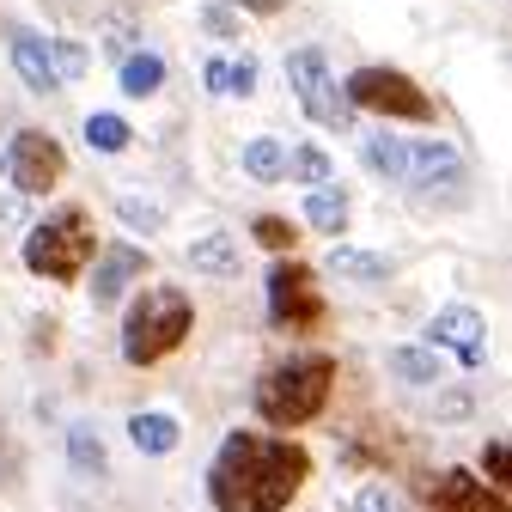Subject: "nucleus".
I'll return each mask as SVG.
<instances>
[{
	"mask_svg": "<svg viewBox=\"0 0 512 512\" xmlns=\"http://www.w3.org/2000/svg\"><path fill=\"white\" fill-rule=\"evenodd\" d=\"M305 476H311V458L293 439L232 433L208 464V494L220 512H287Z\"/></svg>",
	"mask_w": 512,
	"mask_h": 512,
	"instance_id": "nucleus-1",
	"label": "nucleus"
},
{
	"mask_svg": "<svg viewBox=\"0 0 512 512\" xmlns=\"http://www.w3.org/2000/svg\"><path fill=\"white\" fill-rule=\"evenodd\" d=\"M330 384H336V360L330 354L275 360L263 378H256V415H263L269 427H305V421L324 415Z\"/></svg>",
	"mask_w": 512,
	"mask_h": 512,
	"instance_id": "nucleus-2",
	"label": "nucleus"
},
{
	"mask_svg": "<svg viewBox=\"0 0 512 512\" xmlns=\"http://www.w3.org/2000/svg\"><path fill=\"white\" fill-rule=\"evenodd\" d=\"M189 324H196V311H189V299L177 287H147L135 305H128V317H122V360L128 366L165 360L189 336Z\"/></svg>",
	"mask_w": 512,
	"mask_h": 512,
	"instance_id": "nucleus-3",
	"label": "nucleus"
},
{
	"mask_svg": "<svg viewBox=\"0 0 512 512\" xmlns=\"http://www.w3.org/2000/svg\"><path fill=\"white\" fill-rule=\"evenodd\" d=\"M92 250H98L92 220L80 208H61L43 226H31V238H25V269L43 275V281H80V269L92 263Z\"/></svg>",
	"mask_w": 512,
	"mask_h": 512,
	"instance_id": "nucleus-4",
	"label": "nucleus"
},
{
	"mask_svg": "<svg viewBox=\"0 0 512 512\" xmlns=\"http://www.w3.org/2000/svg\"><path fill=\"white\" fill-rule=\"evenodd\" d=\"M342 98H348L354 110H372V116L433 122V98H427L409 74H397V68H354L348 86H342Z\"/></svg>",
	"mask_w": 512,
	"mask_h": 512,
	"instance_id": "nucleus-5",
	"label": "nucleus"
},
{
	"mask_svg": "<svg viewBox=\"0 0 512 512\" xmlns=\"http://www.w3.org/2000/svg\"><path fill=\"white\" fill-rule=\"evenodd\" d=\"M287 86H293V98L305 104L311 122H324V128H348L354 122V104L342 98V86L330 80V61L317 49H293L287 55Z\"/></svg>",
	"mask_w": 512,
	"mask_h": 512,
	"instance_id": "nucleus-6",
	"label": "nucleus"
},
{
	"mask_svg": "<svg viewBox=\"0 0 512 512\" xmlns=\"http://www.w3.org/2000/svg\"><path fill=\"white\" fill-rule=\"evenodd\" d=\"M0 165H7L19 196H49V189L68 177V153H61V141L43 135V128H19L13 147L0 153Z\"/></svg>",
	"mask_w": 512,
	"mask_h": 512,
	"instance_id": "nucleus-7",
	"label": "nucleus"
},
{
	"mask_svg": "<svg viewBox=\"0 0 512 512\" xmlns=\"http://www.w3.org/2000/svg\"><path fill=\"white\" fill-rule=\"evenodd\" d=\"M427 342H433V348H452L464 372H476V366L488 360V324H482L476 305H445V311H433Z\"/></svg>",
	"mask_w": 512,
	"mask_h": 512,
	"instance_id": "nucleus-8",
	"label": "nucleus"
},
{
	"mask_svg": "<svg viewBox=\"0 0 512 512\" xmlns=\"http://www.w3.org/2000/svg\"><path fill=\"white\" fill-rule=\"evenodd\" d=\"M92 256H98V269H92L86 293H92L98 311H110L135 281H147V250H135V244H110V250H92Z\"/></svg>",
	"mask_w": 512,
	"mask_h": 512,
	"instance_id": "nucleus-9",
	"label": "nucleus"
},
{
	"mask_svg": "<svg viewBox=\"0 0 512 512\" xmlns=\"http://www.w3.org/2000/svg\"><path fill=\"white\" fill-rule=\"evenodd\" d=\"M269 305H275V324H317L324 317V299H317V287L299 263L269 269Z\"/></svg>",
	"mask_w": 512,
	"mask_h": 512,
	"instance_id": "nucleus-10",
	"label": "nucleus"
},
{
	"mask_svg": "<svg viewBox=\"0 0 512 512\" xmlns=\"http://www.w3.org/2000/svg\"><path fill=\"white\" fill-rule=\"evenodd\" d=\"M439 177H464V165H458V147L452 141H403V183H415V189H427V183H439Z\"/></svg>",
	"mask_w": 512,
	"mask_h": 512,
	"instance_id": "nucleus-11",
	"label": "nucleus"
},
{
	"mask_svg": "<svg viewBox=\"0 0 512 512\" xmlns=\"http://www.w3.org/2000/svg\"><path fill=\"white\" fill-rule=\"evenodd\" d=\"M433 506H439V512H506L500 488L488 494L470 470H445V476H439V488H433Z\"/></svg>",
	"mask_w": 512,
	"mask_h": 512,
	"instance_id": "nucleus-12",
	"label": "nucleus"
},
{
	"mask_svg": "<svg viewBox=\"0 0 512 512\" xmlns=\"http://www.w3.org/2000/svg\"><path fill=\"white\" fill-rule=\"evenodd\" d=\"M324 269L330 275H342V281H360V287H378V281H391V256H378V250H354V244H336L330 256H324Z\"/></svg>",
	"mask_w": 512,
	"mask_h": 512,
	"instance_id": "nucleus-13",
	"label": "nucleus"
},
{
	"mask_svg": "<svg viewBox=\"0 0 512 512\" xmlns=\"http://www.w3.org/2000/svg\"><path fill=\"white\" fill-rule=\"evenodd\" d=\"M189 269H196V275H214V281L238 275V269H244L238 238H232V232H202L196 244H189Z\"/></svg>",
	"mask_w": 512,
	"mask_h": 512,
	"instance_id": "nucleus-14",
	"label": "nucleus"
},
{
	"mask_svg": "<svg viewBox=\"0 0 512 512\" xmlns=\"http://www.w3.org/2000/svg\"><path fill=\"white\" fill-rule=\"evenodd\" d=\"M13 68H19V80L31 92H55L61 86L55 68H49V37H37V31H13Z\"/></svg>",
	"mask_w": 512,
	"mask_h": 512,
	"instance_id": "nucleus-15",
	"label": "nucleus"
},
{
	"mask_svg": "<svg viewBox=\"0 0 512 512\" xmlns=\"http://www.w3.org/2000/svg\"><path fill=\"white\" fill-rule=\"evenodd\" d=\"M128 439H135V452L165 458V452H177L183 427H177V415H165V409H141V415H128Z\"/></svg>",
	"mask_w": 512,
	"mask_h": 512,
	"instance_id": "nucleus-16",
	"label": "nucleus"
},
{
	"mask_svg": "<svg viewBox=\"0 0 512 512\" xmlns=\"http://www.w3.org/2000/svg\"><path fill=\"white\" fill-rule=\"evenodd\" d=\"M299 214H305V226H311V232H342V226H348V196H342L336 183H317L311 196H305V208H299Z\"/></svg>",
	"mask_w": 512,
	"mask_h": 512,
	"instance_id": "nucleus-17",
	"label": "nucleus"
},
{
	"mask_svg": "<svg viewBox=\"0 0 512 512\" xmlns=\"http://www.w3.org/2000/svg\"><path fill=\"white\" fill-rule=\"evenodd\" d=\"M391 378H403V384H439L445 378V366H439V348H391Z\"/></svg>",
	"mask_w": 512,
	"mask_h": 512,
	"instance_id": "nucleus-18",
	"label": "nucleus"
},
{
	"mask_svg": "<svg viewBox=\"0 0 512 512\" xmlns=\"http://www.w3.org/2000/svg\"><path fill=\"white\" fill-rule=\"evenodd\" d=\"M116 80H122L128 98H153V92L165 86V61L147 55V49H141V55H122V74H116Z\"/></svg>",
	"mask_w": 512,
	"mask_h": 512,
	"instance_id": "nucleus-19",
	"label": "nucleus"
},
{
	"mask_svg": "<svg viewBox=\"0 0 512 512\" xmlns=\"http://www.w3.org/2000/svg\"><path fill=\"white\" fill-rule=\"evenodd\" d=\"M244 177H250V183H281V177H287V147L269 141V135H256V141L244 147Z\"/></svg>",
	"mask_w": 512,
	"mask_h": 512,
	"instance_id": "nucleus-20",
	"label": "nucleus"
},
{
	"mask_svg": "<svg viewBox=\"0 0 512 512\" xmlns=\"http://www.w3.org/2000/svg\"><path fill=\"white\" fill-rule=\"evenodd\" d=\"M68 458H74V470H80V476H104V464H110V458H104V439H98V427H92V421H74V427H68Z\"/></svg>",
	"mask_w": 512,
	"mask_h": 512,
	"instance_id": "nucleus-21",
	"label": "nucleus"
},
{
	"mask_svg": "<svg viewBox=\"0 0 512 512\" xmlns=\"http://www.w3.org/2000/svg\"><path fill=\"white\" fill-rule=\"evenodd\" d=\"M128 141H135V128H128L116 110H92V116H86V147H92V153H122Z\"/></svg>",
	"mask_w": 512,
	"mask_h": 512,
	"instance_id": "nucleus-22",
	"label": "nucleus"
},
{
	"mask_svg": "<svg viewBox=\"0 0 512 512\" xmlns=\"http://www.w3.org/2000/svg\"><path fill=\"white\" fill-rule=\"evenodd\" d=\"M366 165L384 183H403V135H366Z\"/></svg>",
	"mask_w": 512,
	"mask_h": 512,
	"instance_id": "nucleus-23",
	"label": "nucleus"
},
{
	"mask_svg": "<svg viewBox=\"0 0 512 512\" xmlns=\"http://www.w3.org/2000/svg\"><path fill=\"white\" fill-rule=\"evenodd\" d=\"M330 171H336V165H330L324 147H293V153H287V177H299V183H311V189L330 183Z\"/></svg>",
	"mask_w": 512,
	"mask_h": 512,
	"instance_id": "nucleus-24",
	"label": "nucleus"
},
{
	"mask_svg": "<svg viewBox=\"0 0 512 512\" xmlns=\"http://www.w3.org/2000/svg\"><path fill=\"white\" fill-rule=\"evenodd\" d=\"M116 220H122L128 232H147V238L165 232V208H153V202H141V196H122V202H116Z\"/></svg>",
	"mask_w": 512,
	"mask_h": 512,
	"instance_id": "nucleus-25",
	"label": "nucleus"
},
{
	"mask_svg": "<svg viewBox=\"0 0 512 512\" xmlns=\"http://www.w3.org/2000/svg\"><path fill=\"white\" fill-rule=\"evenodd\" d=\"M49 68H55V80H80L86 74V49L68 43V37H49Z\"/></svg>",
	"mask_w": 512,
	"mask_h": 512,
	"instance_id": "nucleus-26",
	"label": "nucleus"
},
{
	"mask_svg": "<svg viewBox=\"0 0 512 512\" xmlns=\"http://www.w3.org/2000/svg\"><path fill=\"white\" fill-rule=\"evenodd\" d=\"M256 55H238V61H226V98H250L256 92Z\"/></svg>",
	"mask_w": 512,
	"mask_h": 512,
	"instance_id": "nucleus-27",
	"label": "nucleus"
},
{
	"mask_svg": "<svg viewBox=\"0 0 512 512\" xmlns=\"http://www.w3.org/2000/svg\"><path fill=\"white\" fill-rule=\"evenodd\" d=\"M250 232H256V244H269V250H293V226H287V220H275V214H263Z\"/></svg>",
	"mask_w": 512,
	"mask_h": 512,
	"instance_id": "nucleus-28",
	"label": "nucleus"
},
{
	"mask_svg": "<svg viewBox=\"0 0 512 512\" xmlns=\"http://www.w3.org/2000/svg\"><path fill=\"white\" fill-rule=\"evenodd\" d=\"M348 512H391V488H378V482L360 488V494L348 500Z\"/></svg>",
	"mask_w": 512,
	"mask_h": 512,
	"instance_id": "nucleus-29",
	"label": "nucleus"
},
{
	"mask_svg": "<svg viewBox=\"0 0 512 512\" xmlns=\"http://www.w3.org/2000/svg\"><path fill=\"white\" fill-rule=\"evenodd\" d=\"M482 470H488V482H494V488H506V439H488Z\"/></svg>",
	"mask_w": 512,
	"mask_h": 512,
	"instance_id": "nucleus-30",
	"label": "nucleus"
},
{
	"mask_svg": "<svg viewBox=\"0 0 512 512\" xmlns=\"http://www.w3.org/2000/svg\"><path fill=\"white\" fill-rule=\"evenodd\" d=\"M25 220V196L13 189V196H0V226H19Z\"/></svg>",
	"mask_w": 512,
	"mask_h": 512,
	"instance_id": "nucleus-31",
	"label": "nucleus"
},
{
	"mask_svg": "<svg viewBox=\"0 0 512 512\" xmlns=\"http://www.w3.org/2000/svg\"><path fill=\"white\" fill-rule=\"evenodd\" d=\"M202 25H208L214 37H232V31H238V25H232V13H220V7H208V13H202Z\"/></svg>",
	"mask_w": 512,
	"mask_h": 512,
	"instance_id": "nucleus-32",
	"label": "nucleus"
},
{
	"mask_svg": "<svg viewBox=\"0 0 512 512\" xmlns=\"http://www.w3.org/2000/svg\"><path fill=\"white\" fill-rule=\"evenodd\" d=\"M202 80H208V92H214V98H226V61H208Z\"/></svg>",
	"mask_w": 512,
	"mask_h": 512,
	"instance_id": "nucleus-33",
	"label": "nucleus"
},
{
	"mask_svg": "<svg viewBox=\"0 0 512 512\" xmlns=\"http://www.w3.org/2000/svg\"><path fill=\"white\" fill-rule=\"evenodd\" d=\"M232 7H244V13H263V19H275L287 0H232Z\"/></svg>",
	"mask_w": 512,
	"mask_h": 512,
	"instance_id": "nucleus-34",
	"label": "nucleus"
},
{
	"mask_svg": "<svg viewBox=\"0 0 512 512\" xmlns=\"http://www.w3.org/2000/svg\"><path fill=\"white\" fill-rule=\"evenodd\" d=\"M470 415V397H445V421H464Z\"/></svg>",
	"mask_w": 512,
	"mask_h": 512,
	"instance_id": "nucleus-35",
	"label": "nucleus"
}]
</instances>
